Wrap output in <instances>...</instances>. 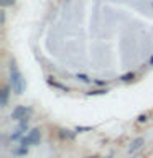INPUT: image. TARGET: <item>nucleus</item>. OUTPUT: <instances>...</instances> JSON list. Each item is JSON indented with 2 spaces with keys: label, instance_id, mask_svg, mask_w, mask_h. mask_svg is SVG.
I'll list each match as a JSON object with an SVG mask.
<instances>
[{
  "label": "nucleus",
  "instance_id": "f257e3e1",
  "mask_svg": "<svg viewBox=\"0 0 153 158\" xmlns=\"http://www.w3.org/2000/svg\"><path fill=\"white\" fill-rule=\"evenodd\" d=\"M10 74H12V87H13V92L15 94H22L23 89H25V79L22 76V73L18 71V68L12 64L10 66Z\"/></svg>",
  "mask_w": 153,
  "mask_h": 158
},
{
  "label": "nucleus",
  "instance_id": "f03ea898",
  "mask_svg": "<svg viewBox=\"0 0 153 158\" xmlns=\"http://www.w3.org/2000/svg\"><path fill=\"white\" fill-rule=\"evenodd\" d=\"M31 114V109L25 107V106H17L12 112V118L13 120H27V117Z\"/></svg>",
  "mask_w": 153,
  "mask_h": 158
},
{
  "label": "nucleus",
  "instance_id": "7ed1b4c3",
  "mask_svg": "<svg viewBox=\"0 0 153 158\" xmlns=\"http://www.w3.org/2000/svg\"><path fill=\"white\" fill-rule=\"evenodd\" d=\"M39 137H41V135H39V130H38V128H33V130L30 132L27 137L22 138V145H23V147H27V145H35V143L39 142Z\"/></svg>",
  "mask_w": 153,
  "mask_h": 158
},
{
  "label": "nucleus",
  "instance_id": "20e7f679",
  "mask_svg": "<svg viewBox=\"0 0 153 158\" xmlns=\"http://www.w3.org/2000/svg\"><path fill=\"white\" fill-rule=\"evenodd\" d=\"M142 143H143V138H142V137H138V138H135V140L132 142V145H130V148H128V152H130V153H133V152H137L138 148L142 147Z\"/></svg>",
  "mask_w": 153,
  "mask_h": 158
},
{
  "label": "nucleus",
  "instance_id": "39448f33",
  "mask_svg": "<svg viewBox=\"0 0 153 158\" xmlns=\"http://www.w3.org/2000/svg\"><path fill=\"white\" fill-rule=\"evenodd\" d=\"M7 102H8V87H3V89H2V101H0L2 107L7 106Z\"/></svg>",
  "mask_w": 153,
  "mask_h": 158
},
{
  "label": "nucleus",
  "instance_id": "423d86ee",
  "mask_svg": "<svg viewBox=\"0 0 153 158\" xmlns=\"http://www.w3.org/2000/svg\"><path fill=\"white\" fill-rule=\"evenodd\" d=\"M48 82H49V86H54V87H58V89H61V91H66V92L69 91V89H68L66 86H63V84H59V82H56V81H51V79H49V81H48Z\"/></svg>",
  "mask_w": 153,
  "mask_h": 158
},
{
  "label": "nucleus",
  "instance_id": "0eeeda50",
  "mask_svg": "<svg viewBox=\"0 0 153 158\" xmlns=\"http://www.w3.org/2000/svg\"><path fill=\"white\" fill-rule=\"evenodd\" d=\"M109 89H96V91L87 92V96H101V94H107Z\"/></svg>",
  "mask_w": 153,
  "mask_h": 158
},
{
  "label": "nucleus",
  "instance_id": "6e6552de",
  "mask_svg": "<svg viewBox=\"0 0 153 158\" xmlns=\"http://www.w3.org/2000/svg\"><path fill=\"white\" fill-rule=\"evenodd\" d=\"M133 77H135V73H127V74H123V76H120V79H122V81H132V79Z\"/></svg>",
  "mask_w": 153,
  "mask_h": 158
},
{
  "label": "nucleus",
  "instance_id": "1a4fd4ad",
  "mask_svg": "<svg viewBox=\"0 0 153 158\" xmlns=\"http://www.w3.org/2000/svg\"><path fill=\"white\" fill-rule=\"evenodd\" d=\"M76 77L79 79V81H82V82H89V81H91V79H89L87 76H84V74H77Z\"/></svg>",
  "mask_w": 153,
  "mask_h": 158
},
{
  "label": "nucleus",
  "instance_id": "9d476101",
  "mask_svg": "<svg viewBox=\"0 0 153 158\" xmlns=\"http://www.w3.org/2000/svg\"><path fill=\"white\" fill-rule=\"evenodd\" d=\"M20 137H22V130H18L17 133H13V135H12L13 140H17V138H20Z\"/></svg>",
  "mask_w": 153,
  "mask_h": 158
},
{
  "label": "nucleus",
  "instance_id": "9b49d317",
  "mask_svg": "<svg viewBox=\"0 0 153 158\" xmlns=\"http://www.w3.org/2000/svg\"><path fill=\"white\" fill-rule=\"evenodd\" d=\"M84 130H91V127H77L76 132H84Z\"/></svg>",
  "mask_w": 153,
  "mask_h": 158
},
{
  "label": "nucleus",
  "instance_id": "f8f14e48",
  "mask_svg": "<svg viewBox=\"0 0 153 158\" xmlns=\"http://www.w3.org/2000/svg\"><path fill=\"white\" fill-rule=\"evenodd\" d=\"M138 122H147V115H140L138 117Z\"/></svg>",
  "mask_w": 153,
  "mask_h": 158
},
{
  "label": "nucleus",
  "instance_id": "ddd939ff",
  "mask_svg": "<svg viewBox=\"0 0 153 158\" xmlns=\"http://www.w3.org/2000/svg\"><path fill=\"white\" fill-rule=\"evenodd\" d=\"M94 82H96L97 86H105V82H104V81H94Z\"/></svg>",
  "mask_w": 153,
  "mask_h": 158
},
{
  "label": "nucleus",
  "instance_id": "4468645a",
  "mask_svg": "<svg viewBox=\"0 0 153 158\" xmlns=\"http://www.w3.org/2000/svg\"><path fill=\"white\" fill-rule=\"evenodd\" d=\"M2 3L3 5H10V3H12V0H2Z\"/></svg>",
  "mask_w": 153,
  "mask_h": 158
},
{
  "label": "nucleus",
  "instance_id": "2eb2a0df",
  "mask_svg": "<svg viewBox=\"0 0 153 158\" xmlns=\"http://www.w3.org/2000/svg\"><path fill=\"white\" fill-rule=\"evenodd\" d=\"M150 64H153V56L150 58Z\"/></svg>",
  "mask_w": 153,
  "mask_h": 158
}]
</instances>
